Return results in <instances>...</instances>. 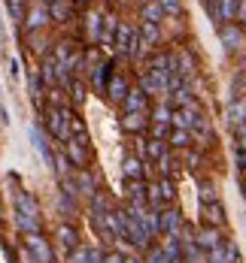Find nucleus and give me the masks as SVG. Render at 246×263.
Masks as SVG:
<instances>
[{
  "label": "nucleus",
  "instance_id": "nucleus-1",
  "mask_svg": "<svg viewBox=\"0 0 246 263\" xmlns=\"http://www.w3.org/2000/svg\"><path fill=\"white\" fill-rule=\"evenodd\" d=\"M28 25H31V28L43 25V12H40V9H34V12H31V21H28Z\"/></svg>",
  "mask_w": 246,
  "mask_h": 263
}]
</instances>
